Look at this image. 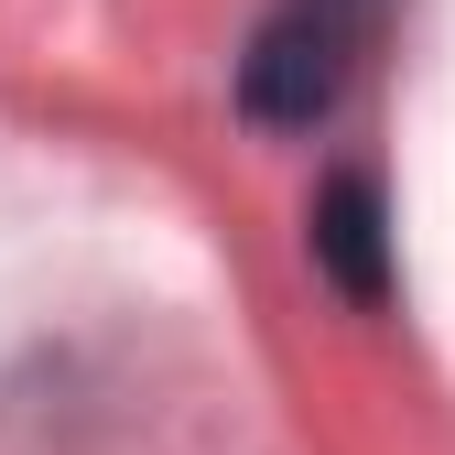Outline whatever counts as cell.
I'll list each match as a JSON object with an SVG mask.
<instances>
[{"label": "cell", "instance_id": "6da1fadb", "mask_svg": "<svg viewBox=\"0 0 455 455\" xmlns=\"http://www.w3.org/2000/svg\"><path fill=\"white\" fill-rule=\"evenodd\" d=\"M379 22H390V0H282L260 22V44H250V66H239L250 120H282V131L325 120L347 98V76L369 66Z\"/></svg>", "mask_w": 455, "mask_h": 455}, {"label": "cell", "instance_id": "7a4b0ae2", "mask_svg": "<svg viewBox=\"0 0 455 455\" xmlns=\"http://www.w3.org/2000/svg\"><path fill=\"white\" fill-rule=\"evenodd\" d=\"M315 260L347 282L358 304H379V282H390V239H379V185H369V174L325 185V206H315Z\"/></svg>", "mask_w": 455, "mask_h": 455}]
</instances>
